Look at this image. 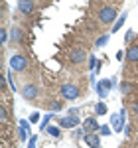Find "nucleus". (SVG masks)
Returning <instances> with one entry per match:
<instances>
[{
	"instance_id": "obj_1",
	"label": "nucleus",
	"mask_w": 138,
	"mask_h": 148,
	"mask_svg": "<svg viewBox=\"0 0 138 148\" xmlns=\"http://www.w3.org/2000/svg\"><path fill=\"white\" fill-rule=\"evenodd\" d=\"M97 16H99V22L103 24V26H111V24H115L118 20V14H116V8L115 6H101V10L97 12Z\"/></svg>"
},
{
	"instance_id": "obj_2",
	"label": "nucleus",
	"mask_w": 138,
	"mask_h": 148,
	"mask_svg": "<svg viewBox=\"0 0 138 148\" xmlns=\"http://www.w3.org/2000/svg\"><path fill=\"white\" fill-rule=\"evenodd\" d=\"M59 95H61V99H65V101H75L81 93H79V87H77L75 83H63V85L59 87Z\"/></svg>"
},
{
	"instance_id": "obj_3",
	"label": "nucleus",
	"mask_w": 138,
	"mask_h": 148,
	"mask_svg": "<svg viewBox=\"0 0 138 148\" xmlns=\"http://www.w3.org/2000/svg\"><path fill=\"white\" fill-rule=\"evenodd\" d=\"M111 126L115 132H122L124 130V123H126V109H120L118 113H113L111 116Z\"/></svg>"
},
{
	"instance_id": "obj_4",
	"label": "nucleus",
	"mask_w": 138,
	"mask_h": 148,
	"mask_svg": "<svg viewBox=\"0 0 138 148\" xmlns=\"http://www.w3.org/2000/svg\"><path fill=\"white\" fill-rule=\"evenodd\" d=\"M28 57L22 56V53H14V56L10 57V69L12 71H16V73H22V71H26L28 69Z\"/></svg>"
},
{
	"instance_id": "obj_5",
	"label": "nucleus",
	"mask_w": 138,
	"mask_h": 148,
	"mask_svg": "<svg viewBox=\"0 0 138 148\" xmlns=\"http://www.w3.org/2000/svg\"><path fill=\"white\" fill-rule=\"evenodd\" d=\"M87 59H89V56H87V51H85L83 47H73V49L69 51V61H71L73 65H83Z\"/></svg>"
},
{
	"instance_id": "obj_6",
	"label": "nucleus",
	"mask_w": 138,
	"mask_h": 148,
	"mask_svg": "<svg viewBox=\"0 0 138 148\" xmlns=\"http://www.w3.org/2000/svg\"><path fill=\"white\" fill-rule=\"evenodd\" d=\"M57 123H59L61 128H77L79 125H83V123L79 121V114H67V116H61Z\"/></svg>"
},
{
	"instance_id": "obj_7",
	"label": "nucleus",
	"mask_w": 138,
	"mask_h": 148,
	"mask_svg": "<svg viewBox=\"0 0 138 148\" xmlns=\"http://www.w3.org/2000/svg\"><path fill=\"white\" fill-rule=\"evenodd\" d=\"M38 95H40V89H38V85H34V83H26L22 87V97L26 101H36Z\"/></svg>"
},
{
	"instance_id": "obj_8",
	"label": "nucleus",
	"mask_w": 138,
	"mask_h": 148,
	"mask_svg": "<svg viewBox=\"0 0 138 148\" xmlns=\"http://www.w3.org/2000/svg\"><path fill=\"white\" fill-rule=\"evenodd\" d=\"M83 130H85V134H89V132H99L101 130V125H99V121H97V116H87L85 121H83Z\"/></svg>"
},
{
	"instance_id": "obj_9",
	"label": "nucleus",
	"mask_w": 138,
	"mask_h": 148,
	"mask_svg": "<svg viewBox=\"0 0 138 148\" xmlns=\"http://www.w3.org/2000/svg\"><path fill=\"white\" fill-rule=\"evenodd\" d=\"M111 89H113V81L111 79H101L97 83V95L101 97V101L109 97V91H111Z\"/></svg>"
},
{
	"instance_id": "obj_10",
	"label": "nucleus",
	"mask_w": 138,
	"mask_h": 148,
	"mask_svg": "<svg viewBox=\"0 0 138 148\" xmlns=\"http://www.w3.org/2000/svg\"><path fill=\"white\" fill-rule=\"evenodd\" d=\"M18 10L22 12L24 16H30L36 12V4L34 0H18Z\"/></svg>"
},
{
	"instance_id": "obj_11",
	"label": "nucleus",
	"mask_w": 138,
	"mask_h": 148,
	"mask_svg": "<svg viewBox=\"0 0 138 148\" xmlns=\"http://www.w3.org/2000/svg\"><path fill=\"white\" fill-rule=\"evenodd\" d=\"M83 140L89 148H101V134L99 132H89L83 136Z\"/></svg>"
},
{
	"instance_id": "obj_12",
	"label": "nucleus",
	"mask_w": 138,
	"mask_h": 148,
	"mask_svg": "<svg viewBox=\"0 0 138 148\" xmlns=\"http://www.w3.org/2000/svg\"><path fill=\"white\" fill-rule=\"evenodd\" d=\"M22 38H24L22 28H20V26H12V28H10V44L18 46V44L22 42Z\"/></svg>"
},
{
	"instance_id": "obj_13",
	"label": "nucleus",
	"mask_w": 138,
	"mask_h": 148,
	"mask_svg": "<svg viewBox=\"0 0 138 148\" xmlns=\"http://www.w3.org/2000/svg\"><path fill=\"white\" fill-rule=\"evenodd\" d=\"M126 61L128 63H138V44H130L126 47Z\"/></svg>"
},
{
	"instance_id": "obj_14",
	"label": "nucleus",
	"mask_w": 138,
	"mask_h": 148,
	"mask_svg": "<svg viewBox=\"0 0 138 148\" xmlns=\"http://www.w3.org/2000/svg\"><path fill=\"white\" fill-rule=\"evenodd\" d=\"M126 18H128V12H122L120 16H118V20H116L115 24H113V28H111V34H116L122 26H124V22H126Z\"/></svg>"
},
{
	"instance_id": "obj_15",
	"label": "nucleus",
	"mask_w": 138,
	"mask_h": 148,
	"mask_svg": "<svg viewBox=\"0 0 138 148\" xmlns=\"http://www.w3.org/2000/svg\"><path fill=\"white\" fill-rule=\"evenodd\" d=\"M107 113H109V109H107V105H105L103 101H99L95 105V114H97V116H103V114H107Z\"/></svg>"
},
{
	"instance_id": "obj_16",
	"label": "nucleus",
	"mask_w": 138,
	"mask_h": 148,
	"mask_svg": "<svg viewBox=\"0 0 138 148\" xmlns=\"http://www.w3.org/2000/svg\"><path fill=\"white\" fill-rule=\"evenodd\" d=\"M132 89H134L132 83H128V81H122V83H120V93H122V95H130Z\"/></svg>"
},
{
	"instance_id": "obj_17",
	"label": "nucleus",
	"mask_w": 138,
	"mask_h": 148,
	"mask_svg": "<svg viewBox=\"0 0 138 148\" xmlns=\"http://www.w3.org/2000/svg\"><path fill=\"white\" fill-rule=\"evenodd\" d=\"M46 132L49 134V136L57 138L59 134H61V126H47V128H46Z\"/></svg>"
},
{
	"instance_id": "obj_18",
	"label": "nucleus",
	"mask_w": 138,
	"mask_h": 148,
	"mask_svg": "<svg viewBox=\"0 0 138 148\" xmlns=\"http://www.w3.org/2000/svg\"><path fill=\"white\" fill-rule=\"evenodd\" d=\"M83 136H85V130H83V126H81V128L77 126V128L73 130V136H71V138H73V140H83Z\"/></svg>"
},
{
	"instance_id": "obj_19",
	"label": "nucleus",
	"mask_w": 138,
	"mask_h": 148,
	"mask_svg": "<svg viewBox=\"0 0 138 148\" xmlns=\"http://www.w3.org/2000/svg\"><path fill=\"white\" fill-rule=\"evenodd\" d=\"M8 40H10V34L6 32V28H2V30H0V44H2V46H6V44H8Z\"/></svg>"
},
{
	"instance_id": "obj_20",
	"label": "nucleus",
	"mask_w": 138,
	"mask_h": 148,
	"mask_svg": "<svg viewBox=\"0 0 138 148\" xmlns=\"http://www.w3.org/2000/svg\"><path fill=\"white\" fill-rule=\"evenodd\" d=\"M109 38H111V34H103L99 40H97V42H95V47H103L105 44L109 42Z\"/></svg>"
},
{
	"instance_id": "obj_21",
	"label": "nucleus",
	"mask_w": 138,
	"mask_h": 148,
	"mask_svg": "<svg viewBox=\"0 0 138 148\" xmlns=\"http://www.w3.org/2000/svg\"><path fill=\"white\" fill-rule=\"evenodd\" d=\"M49 121H51V114H46V116L42 119V125H40V130H42V132H46V128L49 126Z\"/></svg>"
},
{
	"instance_id": "obj_22",
	"label": "nucleus",
	"mask_w": 138,
	"mask_h": 148,
	"mask_svg": "<svg viewBox=\"0 0 138 148\" xmlns=\"http://www.w3.org/2000/svg\"><path fill=\"white\" fill-rule=\"evenodd\" d=\"M61 109H63L61 101H53V103H49V111H51V113H57V111H61Z\"/></svg>"
},
{
	"instance_id": "obj_23",
	"label": "nucleus",
	"mask_w": 138,
	"mask_h": 148,
	"mask_svg": "<svg viewBox=\"0 0 138 148\" xmlns=\"http://www.w3.org/2000/svg\"><path fill=\"white\" fill-rule=\"evenodd\" d=\"M111 132H113V126H109V125H103V126H101V130H99L101 136H111Z\"/></svg>"
},
{
	"instance_id": "obj_24",
	"label": "nucleus",
	"mask_w": 138,
	"mask_h": 148,
	"mask_svg": "<svg viewBox=\"0 0 138 148\" xmlns=\"http://www.w3.org/2000/svg\"><path fill=\"white\" fill-rule=\"evenodd\" d=\"M0 123L2 125L8 123V111H6V107H0Z\"/></svg>"
},
{
	"instance_id": "obj_25",
	"label": "nucleus",
	"mask_w": 138,
	"mask_h": 148,
	"mask_svg": "<svg viewBox=\"0 0 138 148\" xmlns=\"http://www.w3.org/2000/svg\"><path fill=\"white\" fill-rule=\"evenodd\" d=\"M134 38H136V34H134V30H128V32H126V36H124V44H128V46H130Z\"/></svg>"
},
{
	"instance_id": "obj_26",
	"label": "nucleus",
	"mask_w": 138,
	"mask_h": 148,
	"mask_svg": "<svg viewBox=\"0 0 138 148\" xmlns=\"http://www.w3.org/2000/svg\"><path fill=\"white\" fill-rule=\"evenodd\" d=\"M18 123H20V128H24V130H30V126H32V123H30V121H26V119L18 121Z\"/></svg>"
},
{
	"instance_id": "obj_27",
	"label": "nucleus",
	"mask_w": 138,
	"mask_h": 148,
	"mask_svg": "<svg viewBox=\"0 0 138 148\" xmlns=\"http://www.w3.org/2000/svg\"><path fill=\"white\" fill-rule=\"evenodd\" d=\"M18 140H20V142H24V140H28V130H24V128H20V130H18Z\"/></svg>"
},
{
	"instance_id": "obj_28",
	"label": "nucleus",
	"mask_w": 138,
	"mask_h": 148,
	"mask_svg": "<svg viewBox=\"0 0 138 148\" xmlns=\"http://www.w3.org/2000/svg\"><path fill=\"white\" fill-rule=\"evenodd\" d=\"M40 119H42V114H40V113H36V111H34L32 114H30V123H32V125H34V123H38Z\"/></svg>"
},
{
	"instance_id": "obj_29",
	"label": "nucleus",
	"mask_w": 138,
	"mask_h": 148,
	"mask_svg": "<svg viewBox=\"0 0 138 148\" xmlns=\"http://www.w3.org/2000/svg\"><path fill=\"white\" fill-rule=\"evenodd\" d=\"M36 142H38V136L32 134V136H30V142H28V148H36Z\"/></svg>"
},
{
	"instance_id": "obj_30",
	"label": "nucleus",
	"mask_w": 138,
	"mask_h": 148,
	"mask_svg": "<svg viewBox=\"0 0 138 148\" xmlns=\"http://www.w3.org/2000/svg\"><path fill=\"white\" fill-rule=\"evenodd\" d=\"M130 111H132V113H134V114L138 116V101H134L132 105H130Z\"/></svg>"
},
{
	"instance_id": "obj_31",
	"label": "nucleus",
	"mask_w": 138,
	"mask_h": 148,
	"mask_svg": "<svg viewBox=\"0 0 138 148\" xmlns=\"http://www.w3.org/2000/svg\"><path fill=\"white\" fill-rule=\"evenodd\" d=\"M113 2H116V0H113Z\"/></svg>"
},
{
	"instance_id": "obj_32",
	"label": "nucleus",
	"mask_w": 138,
	"mask_h": 148,
	"mask_svg": "<svg viewBox=\"0 0 138 148\" xmlns=\"http://www.w3.org/2000/svg\"><path fill=\"white\" fill-rule=\"evenodd\" d=\"M34 2H36V0H34Z\"/></svg>"
}]
</instances>
